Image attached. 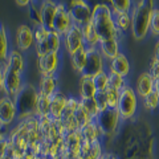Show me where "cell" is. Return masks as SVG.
Returning a JSON list of instances; mask_svg holds the SVG:
<instances>
[{
	"label": "cell",
	"instance_id": "1",
	"mask_svg": "<svg viewBox=\"0 0 159 159\" xmlns=\"http://www.w3.org/2000/svg\"><path fill=\"white\" fill-rule=\"evenodd\" d=\"M92 24L101 40H109V39L119 40L122 34L116 28V24H114L113 20V11L110 6H107L105 3H99L93 7Z\"/></svg>",
	"mask_w": 159,
	"mask_h": 159
},
{
	"label": "cell",
	"instance_id": "2",
	"mask_svg": "<svg viewBox=\"0 0 159 159\" xmlns=\"http://www.w3.org/2000/svg\"><path fill=\"white\" fill-rule=\"evenodd\" d=\"M151 0H141L131 11V34L135 40H143L150 33L151 15L154 11Z\"/></svg>",
	"mask_w": 159,
	"mask_h": 159
},
{
	"label": "cell",
	"instance_id": "3",
	"mask_svg": "<svg viewBox=\"0 0 159 159\" xmlns=\"http://www.w3.org/2000/svg\"><path fill=\"white\" fill-rule=\"evenodd\" d=\"M39 96L36 88L33 85H23L17 94L13 97L15 106H16V114L20 119L29 118L31 116L37 114V102Z\"/></svg>",
	"mask_w": 159,
	"mask_h": 159
},
{
	"label": "cell",
	"instance_id": "4",
	"mask_svg": "<svg viewBox=\"0 0 159 159\" xmlns=\"http://www.w3.org/2000/svg\"><path fill=\"white\" fill-rule=\"evenodd\" d=\"M117 110L121 116V119L127 121V119L133 118L135 116L138 110V96L135 93V89L130 86H126L121 90V96H119V102Z\"/></svg>",
	"mask_w": 159,
	"mask_h": 159
},
{
	"label": "cell",
	"instance_id": "5",
	"mask_svg": "<svg viewBox=\"0 0 159 159\" xmlns=\"http://www.w3.org/2000/svg\"><path fill=\"white\" fill-rule=\"evenodd\" d=\"M86 62L82 72L80 73L81 77H96L97 74L106 70V60L103 58L98 48H86Z\"/></svg>",
	"mask_w": 159,
	"mask_h": 159
},
{
	"label": "cell",
	"instance_id": "6",
	"mask_svg": "<svg viewBox=\"0 0 159 159\" xmlns=\"http://www.w3.org/2000/svg\"><path fill=\"white\" fill-rule=\"evenodd\" d=\"M69 13L73 20V24L77 27H84L92 21L93 8L84 0H74L69 3Z\"/></svg>",
	"mask_w": 159,
	"mask_h": 159
},
{
	"label": "cell",
	"instance_id": "7",
	"mask_svg": "<svg viewBox=\"0 0 159 159\" xmlns=\"http://www.w3.org/2000/svg\"><path fill=\"white\" fill-rule=\"evenodd\" d=\"M96 122L103 135L110 137L117 131L119 122H121V116H119L117 109H106L105 111H101L98 114Z\"/></svg>",
	"mask_w": 159,
	"mask_h": 159
},
{
	"label": "cell",
	"instance_id": "8",
	"mask_svg": "<svg viewBox=\"0 0 159 159\" xmlns=\"http://www.w3.org/2000/svg\"><path fill=\"white\" fill-rule=\"evenodd\" d=\"M73 25H74L73 20L70 17V13H69V9L66 8V6L58 4L56 16H54V20H53V31L57 32L60 36H62V34L65 36Z\"/></svg>",
	"mask_w": 159,
	"mask_h": 159
},
{
	"label": "cell",
	"instance_id": "9",
	"mask_svg": "<svg viewBox=\"0 0 159 159\" xmlns=\"http://www.w3.org/2000/svg\"><path fill=\"white\" fill-rule=\"evenodd\" d=\"M3 73H4L3 90H4V93H6V96L13 98L23 86L21 85V73L15 72L9 68H4Z\"/></svg>",
	"mask_w": 159,
	"mask_h": 159
},
{
	"label": "cell",
	"instance_id": "10",
	"mask_svg": "<svg viewBox=\"0 0 159 159\" xmlns=\"http://www.w3.org/2000/svg\"><path fill=\"white\" fill-rule=\"evenodd\" d=\"M64 41H65V48H66L69 54L74 53L81 48H85L82 31H81V28L77 27V25H73L70 29H69L68 33L65 34V37H64Z\"/></svg>",
	"mask_w": 159,
	"mask_h": 159
},
{
	"label": "cell",
	"instance_id": "11",
	"mask_svg": "<svg viewBox=\"0 0 159 159\" xmlns=\"http://www.w3.org/2000/svg\"><path fill=\"white\" fill-rule=\"evenodd\" d=\"M16 117V106L13 98L4 96L0 98V125L9 126Z\"/></svg>",
	"mask_w": 159,
	"mask_h": 159
},
{
	"label": "cell",
	"instance_id": "12",
	"mask_svg": "<svg viewBox=\"0 0 159 159\" xmlns=\"http://www.w3.org/2000/svg\"><path fill=\"white\" fill-rule=\"evenodd\" d=\"M57 6L58 4L52 0L41 3V25L48 31H53V20L57 12Z\"/></svg>",
	"mask_w": 159,
	"mask_h": 159
},
{
	"label": "cell",
	"instance_id": "13",
	"mask_svg": "<svg viewBox=\"0 0 159 159\" xmlns=\"http://www.w3.org/2000/svg\"><path fill=\"white\" fill-rule=\"evenodd\" d=\"M154 86H155V80L151 77V74L148 72L141 73L139 77L137 78V85H135L137 96L143 99L151 92H154Z\"/></svg>",
	"mask_w": 159,
	"mask_h": 159
},
{
	"label": "cell",
	"instance_id": "14",
	"mask_svg": "<svg viewBox=\"0 0 159 159\" xmlns=\"http://www.w3.org/2000/svg\"><path fill=\"white\" fill-rule=\"evenodd\" d=\"M106 70L114 72V73H117L119 76L126 78L129 76V73H130V62H129L126 54L119 53L116 58H113L111 61H109Z\"/></svg>",
	"mask_w": 159,
	"mask_h": 159
},
{
	"label": "cell",
	"instance_id": "15",
	"mask_svg": "<svg viewBox=\"0 0 159 159\" xmlns=\"http://www.w3.org/2000/svg\"><path fill=\"white\" fill-rule=\"evenodd\" d=\"M16 43L20 51H28L34 43L33 31L28 25H20L16 32Z\"/></svg>",
	"mask_w": 159,
	"mask_h": 159
},
{
	"label": "cell",
	"instance_id": "16",
	"mask_svg": "<svg viewBox=\"0 0 159 159\" xmlns=\"http://www.w3.org/2000/svg\"><path fill=\"white\" fill-rule=\"evenodd\" d=\"M98 49L103 58L106 61H111L113 58H116L121 52H119V43L117 39H109V40H101L99 41Z\"/></svg>",
	"mask_w": 159,
	"mask_h": 159
},
{
	"label": "cell",
	"instance_id": "17",
	"mask_svg": "<svg viewBox=\"0 0 159 159\" xmlns=\"http://www.w3.org/2000/svg\"><path fill=\"white\" fill-rule=\"evenodd\" d=\"M66 103H68V98L65 94L60 90H56L51 97V110H49V114L52 117L60 119L66 107Z\"/></svg>",
	"mask_w": 159,
	"mask_h": 159
},
{
	"label": "cell",
	"instance_id": "18",
	"mask_svg": "<svg viewBox=\"0 0 159 159\" xmlns=\"http://www.w3.org/2000/svg\"><path fill=\"white\" fill-rule=\"evenodd\" d=\"M39 66L43 76L53 74L58 66V52H49L47 56L39 60Z\"/></svg>",
	"mask_w": 159,
	"mask_h": 159
},
{
	"label": "cell",
	"instance_id": "19",
	"mask_svg": "<svg viewBox=\"0 0 159 159\" xmlns=\"http://www.w3.org/2000/svg\"><path fill=\"white\" fill-rule=\"evenodd\" d=\"M81 31H82V36H84V43H85V47L86 48H98L101 39H99L98 33L96 32V29H94L92 21L88 23L86 25L81 27Z\"/></svg>",
	"mask_w": 159,
	"mask_h": 159
},
{
	"label": "cell",
	"instance_id": "20",
	"mask_svg": "<svg viewBox=\"0 0 159 159\" xmlns=\"http://www.w3.org/2000/svg\"><path fill=\"white\" fill-rule=\"evenodd\" d=\"M80 131H81L84 142H89V143L99 141V138L103 135L102 131H101V129H99V126L97 125L96 119H94L93 122L89 123V125H86L85 127H82Z\"/></svg>",
	"mask_w": 159,
	"mask_h": 159
},
{
	"label": "cell",
	"instance_id": "21",
	"mask_svg": "<svg viewBox=\"0 0 159 159\" xmlns=\"http://www.w3.org/2000/svg\"><path fill=\"white\" fill-rule=\"evenodd\" d=\"M8 37H7V31L3 23L0 21V69H4L7 64L8 58Z\"/></svg>",
	"mask_w": 159,
	"mask_h": 159
},
{
	"label": "cell",
	"instance_id": "22",
	"mask_svg": "<svg viewBox=\"0 0 159 159\" xmlns=\"http://www.w3.org/2000/svg\"><path fill=\"white\" fill-rule=\"evenodd\" d=\"M113 20L116 28L121 33L131 31V13L122 12V13H113Z\"/></svg>",
	"mask_w": 159,
	"mask_h": 159
},
{
	"label": "cell",
	"instance_id": "23",
	"mask_svg": "<svg viewBox=\"0 0 159 159\" xmlns=\"http://www.w3.org/2000/svg\"><path fill=\"white\" fill-rule=\"evenodd\" d=\"M96 93H97V89L94 86L93 78L81 77V82H80V94H81V99L94 98Z\"/></svg>",
	"mask_w": 159,
	"mask_h": 159
},
{
	"label": "cell",
	"instance_id": "24",
	"mask_svg": "<svg viewBox=\"0 0 159 159\" xmlns=\"http://www.w3.org/2000/svg\"><path fill=\"white\" fill-rule=\"evenodd\" d=\"M54 92H56V80H54L53 74L49 76H43L41 82H40V94L47 97H52Z\"/></svg>",
	"mask_w": 159,
	"mask_h": 159
},
{
	"label": "cell",
	"instance_id": "25",
	"mask_svg": "<svg viewBox=\"0 0 159 159\" xmlns=\"http://www.w3.org/2000/svg\"><path fill=\"white\" fill-rule=\"evenodd\" d=\"M4 68H9L15 72H19L21 73L23 72V68H24V61H23V56L20 54V52L17 51H11L8 54V58H7V64Z\"/></svg>",
	"mask_w": 159,
	"mask_h": 159
},
{
	"label": "cell",
	"instance_id": "26",
	"mask_svg": "<svg viewBox=\"0 0 159 159\" xmlns=\"http://www.w3.org/2000/svg\"><path fill=\"white\" fill-rule=\"evenodd\" d=\"M74 121H76V123H77V126H78L80 130H81L82 127H85L86 125H89L90 122L94 121V119L86 113L85 109L82 107L81 101H80V106L77 107V110L74 111Z\"/></svg>",
	"mask_w": 159,
	"mask_h": 159
},
{
	"label": "cell",
	"instance_id": "27",
	"mask_svg": "<svg viewBox=\"0 0 159 159\" xmlns=\"http://www.w3.org/2000/svg\"><path fill=\"white\" fill-rule=\"evenodd\" d=\"M86 47L85 48H81L78 49V51H76L74 53L70 54V58H72V64L74 69H76L77 72L81 73L84 66H85V62H86Z\"/></svg>",
	"mask_w": 159,
	"mask_h": 159
},
{
	"label": "cell",
	"instance_id": "28",
	"mask_svg": "<svg viewBox=\"0 0 159 159\" xmlns=\"http://www.w3.org/2000/svg\"><path fill=\"white\" fill-rule=\"evenodd\" d=\"M106 72H107V76H109V88L116 89V90L121 92L122 89H125L127 86L125 77L119 76V74L114 73V72H110V70H106Z\"/></svg>",
	"mask_w": 159,
	"mask_h": 159
},
{
	"label": "cell",
	"instance_id": "29",
	"mask_svg": "<svg viewBox=\"0 0 159 159\" xmlns=\"http://www.w3.org/2000/svg\"><path fill=\"white\" fill-rule=\"evenodd\" d=\"M133 7L134 6L130 0H113L110 3V8L113 13H122V12L131 13Z\"/></svg>",
	"mask_w": 159,
	"mask_h": 159
},
{
	"label": "cell",
	"instance_id": "30",
	"mask_svg": "<svg viewBox=\"0 0 159 159\" xmlns=\"http://www.w3.org/2000/svg\"><path fill=\"white\" fill-rule=\"evenodd\" d=\"M29 19L34 25H41V6H37L36 2H31L28 6Z\"/></svg>",
	"mask_w": 159,
	"mask_h": 159
},
{
	"label": "cell",
	"instance_id": "31",
	"mask_svg": "<svg viewBox=\"0 0 159 159\" xmlns=\"http://www.w3.org/2000/svg\"><path fill=\"white\" fill-rule=\"evenodd\" d=\"M49 110H51V97L40 94L39 102H37V114L39 116H43V117H48Z\"/></svg>",
	"mask_w": 159,
	"mask_h": 159
},
{
	"label": "cell",
	"instance_id": "32",
	"mask_svg": "<svg viewBox=\"0 0 159 159\" xmlns=\"http://www.w3.org/2000/svg\"><path fill=\"white\" fill-rule=\"evenodd\" d=\"M93 82H94V86H96L97 92H105L106 89L109 88V76H107V72H102L97 74L96 77H93Z\"/></svg>",
	"mask_w": 159,
	"mask_h": 159
},
{
	"label": "cell",
	"instance_id": "33",
	"mask_svg": "<svg viewBox=\"0 0 159 159\" xmlns=\"http://www.w3.org/2000/svg\"><path fill=\"white\" fill-rule=\"evenodd\" d=\"M143 105H145V109L148 111H154L159 107V96L157 94L155 90L151 92L148 96L143 98Z\"/></svg>",
	"mask_w": 159,
	"mask_h": 159
},
{
	"label": "cell",
	"instance_id": "34",
	"mask_svg": "<svg viewBox=\"0 0 159 159\" xmlns=\"http://www.w3.org/2000/svg\"><path fill=\"white\" fill-rule=\"evenodd\" d=\"M81 105L82 107L86 110V113L90 116L93 119H96L99 114V110L96 105V101H94V98H89V99H81Z\"/></svg>",
	"mask_w": 159,
	"mask_h": 159
},
{
	"label": "cell",
	"instance_id": "35",
	"mask_svg": "<svg viewBox=\"0 0 159 159\" xmlns=\"http://www.w3.org/2000/svg\"><path fill=\"white\" fill-rule=\"evenodd\" d=\"M105 92H106V98H107V106H109V109H117L121 92L116 90V89H111V88H107Z\"/></svg>",
	"mask_w": 159,
	"mask_h": 159
},
{
	"label": "cell",
	"instance_id": "36",
	"mask_svg": "<svg viewBox=\"0 0 159 159\" xmlns=\"http://www.w3.org/2000/svg\"><path fill=\"white\" fill-rule=\"evenodd\" d=\"M150 34L152 37L159 39V8H154L151 15V24H150Z\"/></svg>",
	"mask_w": 159,
	"mask_h": 159
},
{
	"label": "cell",
	"instance_id": "37",
	"mask_svg": "<svg viewBox=\"0 0 159 159\" xmlns=\"http://www.w3.org/2000/svg\"><path fill=\"white\" fill-rule=\"evenodd\" d=\"M48 43H49V48H51V52H58L60 51V45H61V36L54 32L51 31L48 34Z\"/></svg>",
	"mask_w": 159,
	"mask_h": 159
},
{
	"label": "cell",
	"instance_id": "38",
	"mask_svg": "<svg viewBox=\"0 0 159 159\" xmlns=\"http://www.w3.org/2000/svg\"><path fill=\"white\" fill-rule=\"evenodd\" d=\"M34 49H36V54L39 60L43 58L44 56H47V54L51 52V48H49V43H48V37L45 40H43V41H39V43H34Z\"/></svg>",
	"mask_w": 159,
	"mask_h": 159
},
{
	"label": "cell",
	"instance_id": "39",
	"mask_svg": "<svg viewBox=\"0 0 159 159\" xmlns=\"http://www.w3.org/2000/svg\"><path fill=\"white\" fill-rule=\"evenodd\" d=\"M94 101H96V105L98 107L99 113L105 111L106 109H109V106H107V98H106V92H97L96 96H94Z\"/></svg>",
	"mask_w": 159,
	"mask_h": 159
},
{
	"label": "cell",
	"instance_id": "40",
	"mask_svg": "<svg viewBox=\"0 0 159 159\" xmlns=\"http://www.w3.org/2000/svg\"><path fill=\"white\" fill-rule=\"evenodd\" d=\"M51 31H48L45 29L43 25H37L36 29L33 31V34H34V43H39V41H43V40H45L48 37V34Z\"/></svg>",
	"mask_w": 159,
	"mask_h": 159
},
{
	"label": "cell",
	"instance_id": "41",
	"mask_svg": "<svg viewBox=\"0 0 159 159\" xmlns=\"http://www.w3.org/2000/svg\"><path fill=\"white\" fill-rule=\"evenodd\" d=\"M148 73L151 74V77L154 80H159V61L155 58V57H152L150 60V64H148Z\"/></svg>",
	"mask_w": 159,
	"mask_h": 159
},
{
	"label": "cell",
	"instance_id": "42",
	"mask_svg": "<svg viewBox=\"0 0 159 159\" xmlns=\"http://www.w3.org/2000/svg\"><path fill=\"white\" fill-rule=\"evenodd\" d=\"M8 150V142L6 141V138H3L0 141V159H3L6 157V152Z\"/></svg>",
	"mask_w": 159,
	"mask_h": 159
},
{
	"label": "cell",
	"instance_id": "43",
	"mask_svg": "<svg viewBox=\"0 0 159 159\" xmlns=\"http://www.w3.org/2000/svg\"><path fill=\"white\" fill-rule=\"evenodd\" d=\"M99 159H117L116 155H113L111 152H103L102 154V157L99 158Z\"/></svg>",
	"mask_w": 159,
	"mask_h": 159
},
{
	"label": "cell",
	"instance_id": "44",
	"mask_svg": "<svg viewBox=\"0 0 159 159\" xmlns=\"http://www.w3.org/2000/svg\"><path fill=\"white\" fill-rule=\"evenodd\" d=\"M154 57H155L158 61H159V40L157 41V44H155V51H154Z\"/></svg>",
	"mask_w": 159,
	"mask_h": 159
},
{
	"label": "cell",
	"instance_id": "45",
	"mask_svg": "<svg viewBox=\"0 0 159 159\" xmlns=\"http://www.w3.org/2000/svg\"><path fill=\"white\" fill-rule=\"evenodd\" d=\"M3 85H4V73L3 69H0V89L3 90Z\"/></svg>",
	"mask_w": 159,
	"mask_h": 159
},
{
	"label": "cell",
	"instance_id": "46",
	"mask_svg": "<svg viewBox=\"0 0 159 159\" xmlns=\"http://www.w3.org/2000/svg\"><path fill=\"white\" fill-rule=\"evenodd\" d=\"M29 3H31V2H28V0H23V2H16V4H17V6H20V7L29 6Z\"/></svg>",
	"mask_w": 159,
	"mask_h": 159
},
{
	"label": "cell",
	"instance_id": "47",
	"mask_svg": "<svg viewBox=\"0 0 159 159\" xmlns=\"http://www.w3.org/2000/svg\"><path fill=\"white\" fill-rule=\"evenodd\" d=\"M154 90H155L157 94L159 96V80H155V86H154Z\"/></svg>",
	"mask_w": 159,
	"mask_h": 159
},
{
	"label": "cell",
	"instance_id": "48",
	"mask_svg": "<svg viewBox=\"0 0 159 159\" xmlns=\"http://www.w3.org/2000/svg\"><path fill=\"white\" fill-rule=\"evenodd\" d=\"M3 127H4V126L0 125V141H2V139L4 138V130H3Z\"/></svg>",
	"mask_w": 159,
	"mask_h": 159
}]
</instances>
